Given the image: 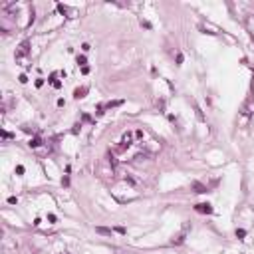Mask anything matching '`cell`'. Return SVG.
<instances>
[{"label":"cell","instance_id":"cell-13","mask_svg":"<svg viewBox=\"0 0 254 254\" xmlns=\"http://www.w3.org/2000/svg\"><path fill=\"white\" fill-rule=\"evenodd\" d=\"M76 62H78V66H82V68H84V66H85V56H78V58H76Z\"/></svg>","mask_w":254,"mask_h":254},{"label":"cell","instance_id":"cell-20","mask_svg":"<svg viewBox=\"0 0 254 254\" xmlns=\"http://www.w3.org/2000/svg\"><path fill=\"white\" fill-rule=\"evenodd\" d=\"M18 80H20V84H26V82H28V78H26V76H24V74H22V76H20V78H18Z\"/></svg>","mask_w":254,"mask_h":254},{"label":"cell","instance_id":"cell-25","mask_svg":"<svg viewBox=\"0 0 254 254\" xmlns=\"http://www.w3.org/2000/svg\"><path fill=\"white\" fill-rule=\"evenodd\" d=\"M48 220L50 222H56V214H48Z\"/></svg>","mask_w":254,"mask_h":254},{"label":"cell","instance_id":"cell-11","mask_svg":"<svg viewBox=\"0 0 254 254\" xmlns=\"http://www.w3.org/2000/svg\"><path fill=\"white\" fill-rule=\"evenodd\" d=\"M121 103H123L121 99H117V101H109V103L103 105V109H111V107H117V105H121Z\"/></svg>","mask_w":254,"mask_h":254},{"label":"cell","instance_id":"cell-10","mask_svg":"<svg viewBox=\"0 0 254 254\" xmlns=\"http://www.w3.org/2000/svg\"><path fill=\"white\" fill-rule=\"evenodd\" d=\"M28 145H30L32 149H36V147H40V145H42V139H40V137H34V139H30V143H28Z\"/></svg>","mask_w":254,"mask_h":254},{"label":"cell","instance_id":"cell-2","mask_svg":"<svg viewBox=\"0 0 254 254\" xmlns=\"http://www.w3.org/2000/svg\"><path fill=\"white\" fill-rule=\"evenodd\" d=\"M28 54H30V42H28V40H24V42L18 46V50H16V60H18V62H22Z\"/></svg>","mask_w":254,"mask_h":254},{"label":"cell","instance_id":"cell-23","mask_svg":"<svg viewBox=\"0 0 254 254\" xmlns=\"http://www.w3.org/2000/svg\"><path fill=\"white\" fill-rule=\"evenodd\" d=\"M141 26H145V28H151V24H149L147 20H141Z\"/></svg>","mask_w":254,"mask_h":254},{"label":"cell","instance_id":"cell-9","mask_svg":"<svg viewBox=\"0 0 254 254\" xmlns=\"http://www.w3.org/2000/svg\"><path fill=\"white\" fill-rule=\"evenodd\" d=\"M131 141H133V133H123V137H121V143H123L125 147H129V145H131Z\"/></svg>","mask_w":254,"mask_h":254},{"label":"cell","instance_id":"cell-12","mask_svg":"<svg viewBox=\"0 0 254 254\" xmlns=\"http://www.w3.org/2000/svg\"><path fill=\"white\" fill-rule=\"evenodd\" d=\"M58 10H60L62 14H74V12H72L68 6H64V4H58Z\"/></svg>","mask_w":254,"mask_h":254},{"label":"cell","instance_id":"cell-14","mask_svg":"<svg viewBox=\"0 0 254 254\" xmlns=\"http://www.w3.org/2000/svg\"><path fill=\"white\" fill-rule=\"evenodd\" d=\"M236 236H238V238H244V236H246V230H244V228H236Z\"/></svg>","mask_w":254,"mask_h":254},{"label":"cell","instance_id":"cell-17","mask_svg":"<svg viewBox=\"0 0 254 254\" xmlns=\"http://www.w3.org/2000/svg\"><path fill=\"white\" fill-rule=\"evenodd\" d=\"M16 175H24V167H22V165L16 167Z\"/></svg>","mask_w":254,"mask_h":254},{"label":"cell","instance_id":"cell-21","mask_svg":"<svg viewBox=\"0 0 254 254\" xmlns=\"http://www.w3.org/2000/svg\"><path fill=\"white\" fill-rule=\"evenodd\" d=\"M62 185H64V187H68V185H70V179H68V177H64V179H62Z\"/></svg>","mask_w":254,"mask_h":254},{"label":"cell","instance_id":"cell-4","mask_svg":"<svg viewBox=\"0 0 254 254\" xmlns=\"http://www.w3.org/2000/svg\"><path fill=\"white\" fill-rule=\"evenodd\" d=\"M250 107H252V97H248V99L244 101V105H242V115H250V113H252Z\"/></svg>","mask_w":254,"mask_h":254},{"label":"cell","instance_id":"cell-15","mask_svg":"<svg viewBox=\"0 0 254 254\" xmlns=\"http://www.w3.org/2000/svg\"><path fill=\"white\" fill-rule=\"evenodd\" d=\"M16 203H18L16 197H8V205H16Z\"/></svg>","mask_w":254,"mask_h":254},{"label":"cell","instance_id":"cell-8","mask_svg":"<svg viewBox=\"0 0 254 254\" xmlns=\"http://www.w3.org/2000/svg\"><path fill=\"white\" fill-rule=\"evenodd\" d=\"M95 232L97 234H105V236H111V228H105V226H95Z\"/></svg>","mask_w":254,"mask_h":254},{"label":"cell","instance_id":"cell-19","mask_svg":"<svg viewBox=\"0 0 254 254\" xmlns=\"http://www.w3.org/2000/svg\"><path fill=\"white\" fill-rule=\"evenodd\" d=\"M133 135H135V137H137V139H141V137H143V131H141V129H137V131H135V133H133Z\"/></svg>","mask_w":254,"mask_h":254},{"label":"cell","instance_id":"cell-1","mask_svg":"<svg viewBox=\"0 0 254 254\" xmlns=\"http://www.w3.org/2000/svg\"><path fill=\"white\" fill-rule=\"evenodd\" d=\"M189 232H191V222H185L183 228H181V232H177V234L171 238V244H183V242L187 240Z\"/></svg>","mask_w":254,"mask_h":254},{"label":"cell","instance_id":"cell-18","mask_svg":"<svg viewBox=\"0 0 254 254\" xmlns=\"http://www.w3.org/2000/svg\"><path fill=\"white\" fill-rule=\"evenodd\" d=\"M177 64H179V66H181V64H183V54H181V52H179V54H177Z\"/></svg>","mask_w":254,"mask_h":254},{"label":"cell","instance_id":"cell-16","mask_svg":"<svg viewBox=\"0 0 254 254\" xmlns=\"http://www.w3.org/2000/svg\"><path fill=\"white\" fill-rule=\"evenodd\" d=\"M115 232H119V234H125L127 230L123 228V226H115Z\"/></svg>","mask_w":254,"mask_h":254},{"label":"cell","instance_id":"cell-3","mask_svg":"<svg viewBox=\"0 0 254 254\" xmlns=\"http://www.w3.org/2000/svg\"><path fill=\"white\" fill-rule=\"evenodd\" d=\"M195 211L201 212V214H212V211H214V209H212L209 203H199V205L195 207Z\"/></svg>","mask_w":254,"mask_h":254},{"label":"cell","instance_id":"cell-6","mask_svg":"<svg viewBox=\"0 0 254 254\" xmlns=\"http://www.w3.org/2000/svg\"><path fill=\"white\" fill-rule=\"evenodd\" d=\"M85 93H87V87H78V89L74 91V97H76V99H82V97H85Z\"/></svg>","mask_w":254,"mask_h":254},{"label":"cell","instance_id":"cell-7","mask_svg":"<svg viewBox=\"0 0 254 254\" xmlns=\"http://www.w3.org/2000/svg\"><path fill=\"white\" fill-rule=\"evenodd\" d=\"M193 189H195V193H207V191H209L203 183H197V181L193 183Z\"/></svg>","mask_w":254,"mask_h":254},{"label":"cell","instance_id":"cell-22","mask_svg":"<svg viewBox=\"0 0 254 254\" xmlns=\"http://www.w3.org/2000/svg\"><path fill=\"white\" fill-rule=\"evenodd\" d=\"M42 85H44V80H42V78H40V80H36V87H42Z\"/></svg>","mask_w":254,"mask_h":254},{"label":"cell","instance_id":"cell-24","mask_svg":"<svg viewBox=\"0 0 254 254\" xmlns=\"http://www.w3.org/2000/svg\"><path fill=\"white\" fill-rule=\"evenodd\" d=\"M2 137H4V139H10V137H12V135H10V133H8V131H2Z\"/></svg>","mask_w":254,"mask_h":254},{"label":"cell","instance_id":"cell-5","mask_svg":"<svg viewBox=\"0 0 254 254\" xmlns=\"http://www.w3.org/2000/svg\"><path fill=\"white\" fill-rule=\"evenodd\" d=\"M48 82H50V84L54 85V87H56V89H60V87H62V82H60V80H58V74H56V72H54V74H52V76H50V80H48Z\"/></svg>","mask_w":254,"mask_h":254}]
</instances>
